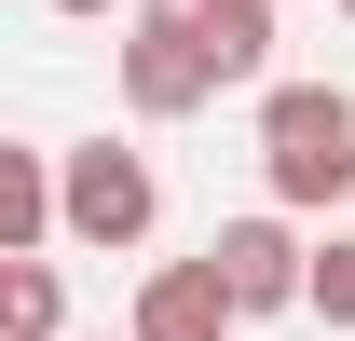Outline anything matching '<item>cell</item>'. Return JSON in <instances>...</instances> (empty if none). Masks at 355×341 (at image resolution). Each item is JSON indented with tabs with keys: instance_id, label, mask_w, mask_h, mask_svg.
Returning <instances> with one entry per match:
<instances>
[{
	"instance_id": "obj_2",
	"label": "cell",
	"mask_w": 355,
	"mask_h": 341,
	"mask_svg": "<svg viewBox=\"0 0 355 341\" xmlns=\"http://www.w3.org/2000/svg\"><path fill=\"white\" fill-rule=\"evenodd\" d=\"M150 218H164L150 150H123V137L55 150V232H69V246H150Z\"/></svg>"
},
{
	"instance_id": "obj_5",
	"label": "cell",
	"mask_w": 355,
	"mask_h": 341,
	"mask_svg": "<svg viewBox=\"0 0 355 341\" xmlns=\"http://www.w3.org/2000/svg\"><path fill=\"white\" fill-rule=\"evenodd\" d=\"M205 96H219V69L178 42V28H137V42H123V110H137V123H191Z\"/></svg>"
},
{
	"instance_id": "obj_4",
	"label": "cell",
	"mask_w": 355,
	"mask_h": 341,
	"mask_svg": "<svg viewBox=\"0 0 355 341\" xmlns=\"http://www.w3.org/2000/svg\"><path fill=\"white\" fill-rule=\"evenodd\" d=\"M205 273L232 287V314H287V300H301V232H287V218H219Z\"/></svg>"
},
{
	"instance_id": "obj_9",
	"label": "cell",
	"mask_w": 355,
	"mask_h": 341,
	"mask_svg": "<svg viewBox=\"0 0 355 341\" xmlns=\"http://www.w3.org/2000/svg\"><path fill=\"white\" fill-rule=\"evenodd\" d=\"M301 314L355 328V232H314V246H301Z\"/></svg>"
},
{
	"instance_id": "obj_8",
	"label": "cell",
	"mask_w": 355,
	"mask_h": 341,
	"mask_svg": "<svg viewBox=\"0 0 355 341\" xmlns=\"http://www.w3.org/2000/svg\"><path fill=\"white\" fill-rule=\"evenodd\" d=\"M55 328H69L55 259H0V341H55Z\"/></svg>"
},
{
	"instance_id": "obj_6",
	"label": "cell",
	"mask_w": 355,
	"mask_h": 341,
	"mask_svg": "<svg viewBox=\"0 0 355 341\" xmlns=\"http://www.w3.org/2000/svg\"><path fill=\"white\" fill-rule=\"evenodd\" d=\"M137 341H246V314H232V287L205 259H164V273L137 287Z\"/></svg>"
},
{
	"instance_id": "obj_11",
	"label": "cell",
	"mask_w": 355,
	"mask_h": 341,
	"mask_svg": "<svg viewBox=\"0 0 355 341\" xmlns=\"http://www.w3.org/2000/svg\"><path fill=\"white\" fill-rule=\"evenodd\" d=\"M328 14H342V28H355V0H328Z\"/></svg>"
},
{
	"instance_id": "obj_1",
	"label": "cell",
	"mask_w": 355,
	"mask_h": 341,
	"mask_svg": "<svg viewBox=\"0 0 355 341\" xmlns=\"http://www.w3.org/2000/svg\"><path fill=\"white\" fill-rule=\"evenodd\" d=\"M260 177L273 218H314L355 191V96L342 82H260Z\"/></svg>"
},
{
	"instance_id": "obj_10",
	"label": "cell",
	"mask_w": 355,
	"mask_h": 341,
	"mask_svg": "<svg viewBox=\"0 0 355 341\" xmlns=\"http://www.w3.org/2000/svg\"><path fill=\"white\" fill-rule=\"evenodd\" d=\"M55 14H69V28H96V14H123V0H55Z\"/></svg>"
},
{
	"instance_id": "obj_3",
	"label": "cell",
	"mask_w": 355,
	"mask_h": 341,
	"mask_svg": "<svg viewBox=\"0 0 355 341\" xmlns=\"http://www.w3.org/2000/svg\"><path fill=\"white\" fill-rule=\"evenodd\" d=\"M137 28H178L219 82H260L273 69V0H137Z\"/></svg>"
},
{
	"instance_id": "obj_7",
	"label": "cell",
	"mask_w": 355,
	"mask_h": 341,
	"mask_svg": "<svg viewBox=\"0 0 355 341\" xmlns=\"http://www.w3.org/2000/svg\"><path fill=\"white\" fill-rule=\"evenodd\" d=\"M55 246V164L0 137V259H42Z\"/></svg>"
}]
</instances>
